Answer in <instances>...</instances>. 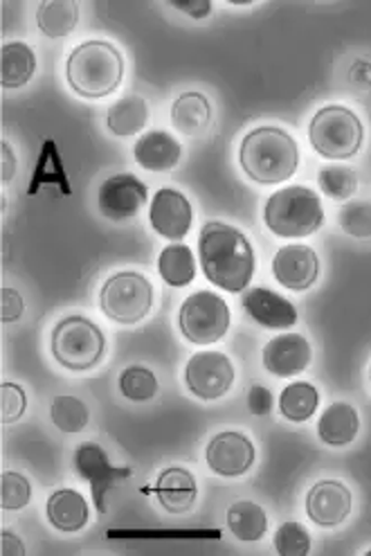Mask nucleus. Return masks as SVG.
Returning a JSON list of instances; mask_svg holds the SVG:
<instances>
[{
	"mask_svg": "<svg viewBox=\"0 0 371 556\" xmlns=\"http://www.w3.org/2000/svg\"><path fill=\"white\" fill-rule=\"evenodd\" d=\"M264 222L277 237H308L318 232L324 224L322 199L311 188H304V185L284 188L268 199L264 207Z\"/></svg>",
	"mask_w": 371,
	"mask_h": 556,
	"instance_id": "obj_4",
	"label": "nucleus"
},
{
	"mask_svg": "<svg viewBox=\"0 0 371 556\" xmlns=\"http://www.w3.org/2000/svg\"><path fill=\"white\" fill-rule=\"evenodd\" d=\"M50 419L61 432H79L88 426V408L84 401L71 394H61L52 401L50 406Z\"/></svg>",
	"mask_w": 371,
	"mask_h": 556,
	"instance_id": "obj_30",
	"label": "nucleus"
},
{
	"mask_svg": "<svg viewBox=\"0 0 371 556\" xmlns=\"http://www.w3.org/2000/svg\"><path fill=\"white\" fill-rule=\"evenodd\" d=\"M182 147L167 131H149L144 134L133 149L138 165L146 172H169L178 165Z\"/></svg>",
	"mask_w": 371,
	"mask_h": 556,
	"instance_id": "obj_19",
	"label": "nucleus"
},
{
	"mask_svg": "<svg viewBox=\"0 0 371 556\" xmlns=\"http://www.w3.org/2000/svg\"><path fill=\"white\" fill-rule=\"evenodd\" d=\"M354 507L349 486L340 480H320L306 493V514L320 528L343 525Z\"/></svg>",
	"mask_w": 371,
	"mask_h": 556,
	"instance_id": "obj_14",
	"label": "nucleus"
},
{
	"mask_svg": "<svg viewBox=\"0 0 371 556\" xmlns=\"http://www.w3.org/2000/svg\"><path fill=\"white\" fill-rule=\"evenodd\" d=\"M243 308L247 316L266 329H291L297 323V308L293 302L266 287L247 289L243 295Z\"/></svg>",
	"mask_w": 371,
	"mask_h": 556,
	"instance_id": "obj_17",
	"label": "nucleus"
},
{
	"mask_svg": "<svg viewBox=\"0 0 371 556\" xmlns=\"http://www.w3.org/2000/svg\"><path fill=\"white\" fill-rule=\"evenodd\" d=\"M274 549L282 556H306L311 552V534L304 525L289 520L280 525V530L274 534Z\"/></svg>",
	"mask_w": 371,
	"mask_h": 556,
	"instance_id": "obj_33",
	"label": "nucleus"
},
{
	"mask_svg": "<svg viewBox=\"0 0 371 556\" xmlns=\"http://www.w3.org/2000/svg\"><path fill=\"white\" fill-rule=\"evenodd\" d=\"M35 73L37 56L33 48L21 41L3 46V50H0V84H3V88H23L35 77Z\"/></svg>",
	"mask_w": 371,
	"mask_h": 556,
	"instance_id": "obj_24",
	"label": "nucleus"
},
{
	"mask_svg": "<svg viewBox=\"0 0 371 556\" xmlns=\"http://www.w3.org/2000/svg\"><path fill=\"white\" fill-rule=\"evenodd\" d=\"M171 125L178 134L188 138L203 136L212 125L209 100L203 96V92H196V90L182 92L171 106Z\"/></svg>",
	"mask_w": 371,
	"mask_h": 556,
	"instance_id": "obj_21",
	"label": "nucleus"
},
{
	"mask_svg": "<svg viewBox=\"0 0 371 556\" xmlns=\"http://www.w3.org/2000/svg\"><path fill=\"white\" fill-rule=\"evenodd\" d=\"M161 277L171 287H188L196 277V262L192 255V249L184 243H171L161 253L158 260Z\"/></svg>",
	"mask_w": 371,
	"mask_h": 556,
	"instance_id": "obj_28",
	"label": "nucleus"
},
{
	"mask_svg": "<svg viewBox=\"0 0 371 556\" xmlns=\"http://www.w3.org/2000/svg\"><path fill=\"white\" fill-rule=\"evenodd\" d=\"M48 520L54 530L59 532H79L86 528L88 522V503L75 489H59L48 498L46 505Z\"/></svg>",
	"mask_w": 371,
	"mask_h": 556,
	"instance_id": "obj_20",
	"label": "nucleus"
},
{
	"mask_svg": "<svg viewBox=\"0 0 371 556\" xmlns=\"http://www.w3.org/2000/svg\"><path fill=\"white\" fill-rule=\"evenodd\" d=\"M0 556H25V547L16 534L12 532L0 534Z\"/></svg>",
	"mask_w": 371,
	"mask_h": 556,
	"instance_id": "obj_43",
	"label": "nucleus"
},
{
	"mask_svg": "<svg viewBox=\"0 0 371 556\" xmlns=\"http://www.w3.org/2000/svg\"><path fill=\"white\" fill-rule=\"evenodd\" d=\"M25 312V302L18 291L3 287L0 289V320L3 323H16Z\"/></svg>",
	"mask_w": 371,
	"mask_h": 556,
	"instance_id": "obj_38",
	"label": "nucleus"
},
{
	"mask_svg": "<svg viewBox=\"0 0 371 556\" xmlns=\"http://www.w3.org/2000/svg\"><path fill=\"white\" fill-rule=\"evenodd\" d=\"M184 383L203 401L221 399L234 383V365L221 352H199L184 367Z\"/></svg>",
	"mask_w": 371,
	"mask_h": 556,
	"instance_id": "obj_10",
	"label": "nucleus"
},
{
	"mask_svg": "<svg viewBox=\"0 0 371 556\" xmlns=\"http://www.w3.org/2000/svg\"><path fill=\"white\" fill-rule=\"evenodd\" d=\"M228 528L239 541L255 543L268 530V516L257 503L239 501L228 509Z\"/></svg>",
	"mask_w": 371,
	"mask_h": 556,
	"instance_id": "obj_26",
	"label": "nucleus"
},
{
	"mask_svg": "<svg viewBox=\"0 0 371 556\" xmlns=\"http://www.w3.org/2000/svg\"><path fill=\"white\" fill-rule=\"evenodd\" d=\"M27 410V394L16 383H3L0 386V421L14 424L18 421Z\"/></svg>",
	"mask_w": 371,
	"mask_h": 556,
	"instance_id": "obj_36",
	"label": "nucleus"
},
{
	"mask_svg": "<svg viewBox=\"0 0 371 556\" xmlns=\"http://www.w3.org/2000/svg\"><path fill=\"white\" fill-rule=\"evenodd\" d=\"M43 185H56V188L61 190V194H64V197L73 194L71 180H68L66 167H64V159H61L59 147H56L54 140H43L41 153H39V159H37V167L33 172V180H29L27 194L29 197H37Z\"/></svg>",
	"mask_w": 371,
	"mask_h": 556,
	"instance_id": "obj_23",
	"label": "nucleus"
},
{
	"mask_svg": "<svg viewBox=\"0 0 371 556\" xmlns=\"http://www.w3.org/2000/svg\"><path fill=\"white\" fill-rule=\"evenodd\" d=\"M243 172L259 185H280L299 167V147L280 127H257L241 142Z\"/></svg>",
	"mask_w": 371,
	"mask_h": 556,
	"instance_id": "obj_2",
	"label": "nucleus"
},
{
	"mask_svg": "<svg viewBox=\"0 0 371 556\" xmlns=\"http://www.w3.org/2000/svg\"><path fill=\"white\" fill-rule=\"evenodd\" d=\"M201 266L207 280L228 293H241L253 282L255 251L239 228L209 222L199 237Z\"/></svg>",
	"mask_w": 371,
	"mask_h": 556,
	"instance_id": "obj_1",
	"label": "nucleus"
},
{
	"mask_svg": "<svg viewBox=\"0 0 371 556\" xmlns=\"http://www.w3.org/2000/svg\"><path fill=\"white\" fill-rule=\"evenodd\" d=\"M108 539H219L221 532H190V530H165V532H151V530H108Z\"/></svg>",
	"mask_w": 371,
	"mask_h": 556,
	"instance_id": "obj_37",
	"label": "nucleus"
},
{
	"mask_svg": "<svg viewBox=\"0 0 371 556\" xmlns=\"http://www.w3.org/2000/svg\"><path fill=\"white\" fill-rule=\"evenodd\" d=\"M153 306V287L142 273L121 270L104 282L100 308L106 318L119 325H138Z\"/></svg>",
	"mask_w": 371,
	"mask_h": 556,
	"instance_id": "obj_7",
	"label": "nucleus"
},
{
	"mask_svg": "<svg viewBox=\"0 0 371 556\" xmlns=\"http://www.w3.org/2000/svg\"><path fill=\"white\" fill-rule=\"evenodd\" d=\"M358 410L351 404H345V401H335V404H331L318 421V435L329 446L351 444L358 438Z\"/></svg>",
	"mask_w": 371,
	"mask_h": 556,
	"instance_id": "obj_22",
	"label": "nucleus"
},
{
	"mask_svg": "<svg viewBox=\"0 0 371 556\" xmlns=\"http://www.w3.org/2000/svg\"><path fill=\"white\" fill-rule=\"evenodd\" d=\"M367 556H371V549H369V552H367Z\"/></svg>",
	"mask_w": 371,
	"mask_h": 556,
	"instance_id": "obj_44",
	"label": "nucleus"
},
{
	"mask_svg": "<svg viewBox=\"0 0 371 556\" xmlns=\"http://www.w3.org/2000/svg\"><path fill=\"white\" fill-rule=\"evenodd\" d=\"M50 348L59 365L73 369V372H86L104 358L106 338L92 320L68 316L54 327Z\"/></svg>",
	"mask_w": 371,
	"mask_h": 556,
	"instance_id": "obj_6",
	"label": "nucleus"
},
{
	"mask_svg": "<svg viewBox=\"0 0 371 556\" xmlns=\"http://www.w3.org/2000/svg\"><path fill=\"white\" fill-rule=\"evenodd\" d=\"M169 5L174 10H180V12H184L188 16L196 18V21H201V18L212 14V3H209V0H169Z\"/></svg>",
	"mask_w": 371,
	"mask_h": 556,
	"instance_id": "obj_40",
	"label": "nucleus"
},
{
	"mask_svg": "<svg viewBox=\"0 0 371 556\" xmlns=\"http://www.w3.org/2000/svg\"><path fill=\"white\" fill-rule=\"evenodd\" d=\"M66 77L81 98H108L124 79V56L108 41H86L71 52Z\"/></svg>",
	"mask_w": 371,
	"mask_h": 556,
	"instance_id": "obj_3",
	"label": "nucleus"
},
{
	"mask_svg": "<svg viewBox=\"0 0 371 556\" xmlns=\"http://www.w3.org/2000/svg\"><path fill=\"white\" fill-rule=\"evenodd\" d=\"M320 190L333 201H347L358 190V176L354 169L343 165H329L318 176Z\"/></svg>",
	"mask_w": 371,
	"mask_h": 556,
	"instance_id": "obj_32",
	"label": "nucleus"
},
{
	"mask_svg": "<svg viewBox=\"0 0 371 556\" xmlns=\"http://www.w3.org/2000/svg\"><path fill=\"white\" fill-rule=\"evenodd\" d=\"M349 81L362 90H371V61L356 59L349 68Z\"/></svg>",
	"mask_w": 371,
	"mask_h": 556,
	"instance_id": "obj_41",
	"label": "nucleus"
},
{
	"mask_svg": "<svg viewBox=\"0 0 371 556\" xmlns=\"http://www.w3.org/2000/svg\"><path fill=\"white\" fill-rule=\"evenodd\" d=\"M207 467L223 478L245 476L255 465V444L236 430H226L212 438L205 448Z\"/></svg>",
	"mask_w": 371,
	"mask_h": 556,
	"instance_id": "obj_11",
	"label": "nucleus"
},
{
	"mask_svg": "<svg viewBox=\"0 0 371 556\" xmlns=\"http://www.w3.org/2000/svg\"><path fill=\"white\" fill-rule=\"evenodd\" d=\"M340 228L349 237L369 239L371 237V203L367 201H351L337 212Z\"/></svg>",
	"mask_w": 371,
	"mask_h": 556,
	"instance_id": "obj_35",
	"label": "nucleus"
},
{
	"mask_svg": "<svg viewBox=\"0 0 371 556\" xmlns=\"http://www.w3.org/2000/svg\"><path fill=\"white\" fill-rule=\"evenodd\" d=\"M320 406V392L316 386L311 383H291L289 388H284L282 396H280V413L295 424L308 421Z\"/></svg>",
	"mask_w": 371,
	"mask_h": 556,
	"instance_id": "obj_29",
	"label": "nucleus"
},
{
	"mask_svg": "<svg viewBox=\"0 0 371 556\" xmlns=\"http://www.w3.org/2000/svg\"><path fill=\"white\" fill-rule=\"evenodd\" d=\"M156 496L161 501V505L169 511V514H188L199 496V486H196V478L192 476V471L182 469V467H169L158 476L156 486Z\"/></svg>",
	"mask_w": 371,
	"mask_h": 556,
	"instance_id": "obj_18",
	"label": "nucleus"
},
{
	"mask_svg": "<svg viewBox=\"0 0 371 556\" xmlns=\"http://www.w3.org/2000/svg\"><path fill=\"white\" fill-rule=\"evenodd\" d=\"M311 345L299 333L277 336L264 348V367L274 377H297L311 363Z\"/></svg>",
	"mask_w": 371,
	"mask_h": 556,
	"instance_id": "obj_16",
	"label": "nucleus"
},
{
	"mask_svg": "<svg viewBox=\"0 0 371 556\" xmlns=\"http://www.w3.org/2000/svg\"><path fill=\"white\" fill-rule=\"evenodd\" d=\"M33 501V484L21 473L8 471L0 478V507L8 511L23 509Z\"/></svg>",
	"mask_w": 371,
	"mask_h": 556,
	"instance_id": "obj_34",
	"label": "nucleus"
},
{
	"mask_svg": "<svg viewBox=\"0 0 371 556\" xmlns=\"http://www.w3.org/2000/svg\"><path fill=\"white\" fill-rule=\"evenodd\" d=\"M16 174V159H14V151L10 149V144L3 140L0 142V180L10 182Z\"/></svg>",
	"mask_w": 371,
	"mask_h": 556,
	"instance_id": "obj_42",
	"label": "nucleus"
},
{
	"mask_svg": "<svg viewBox=\"0 0 371 556\" xmlns=\"http://www.w3.org/2000/svg\"><path fill=\"white\" fill-rule=\"evenodd\" d=\"M79 21V5L75 0H43L37 10L39 29L50 39L68 37Z\"/></svg>",
	"mask_w": 371,
	"mask_h": 556,
	"instance_id": "obj_25",
	"label": "nucleus"
},
{
	"mask_svg": "<svg viewBox=\"0 0 371 556\" xmlns=\"http://www.w3.org/2000/svg\"><path fill=\"white\" fill-rule=\"evenodd\" d=\"M146 185L133 174H115L100 188V210L111 222H129L146 205Z\"/></svg>",
	"mask_w": 371,
	"mask_h": 556,
	"instance_id": "obj_12",
	"label": "nucleus"
},
{
	"mask_svg": "<svg viewBox=\"0 0 371 556\" xmlns=\"http://www.w3.org/2000/svg\"><path fill=\"white\" fill-rule=\"evenodd\" d=\"M146 119H149L146 102L138 96H129V98H121L108 109L106 125L111 134L119 138H129L146 127Z\"/></svg>",
	"mask_w": 371,
	"mask_h": 556,
	"instance_id": "obj_27",
	"label": "nucleus"
},
{
	"mask_svg": "<svg viewBox=\"0 0 371 556\" xmlns=\"http://www.w3.org/2000/svg\"><path fill=\"white\" fill-rule=\"evenodd\" d=\"M272 273H274V280L284 289H291L297 293L308 291L318 282V275H320L318 253L311 249V245H304V243L284 245V249L277 251L272 260Z\"/></svg>",
	"mask_w": 371,
	"mask_h": 556,
	"instance_id": "obj_13",
	"label": "nucleus"
},
{
	"mask_svg": "<svg viewBox=\"0 0 371 556\" xmlns=\"http://www.w3.org/2000/svg\"><path fill=\"white\" fill-rule=\"evenodd\" d=\"M308 138H311V144L320 156L347 161L360 151L364 129L360 117L351 109L331 104L316 113L311 127H308Z\"/></svg>",
	"mask_w": 371,
	"mask_h": 556,
	"instance_id": "obj_5",
	"label": "nucleus"
},
{
	"mask_svg": "<svg viewBox=\"0 0 371 556\" xmlns=\"http://www.w3.org/2000/svg\"><path fill=\"white\" fill-rule=\"evenodd\" d=\"M247 408L257 417H266L272 410V392L264 386H253L247 392Z\"/></svg>",
	"mask_w": 371,
	"mask_h": 556,
	"instance_id": "obj_39",
	"label": "nucleus"
},
{
	"mask_svg": "<svg viewBox=\"0 0 371 556\" xmlns=\"http://www.w3.org/2000/svg\"><path fill=\"white\" fill-rule=\"evenodd\" d=\"M149 219L153 230H156L161 237L180 241L192 230L194 210L188 197L180 194L178 190L165 188V190H158L156 197H153Z\"/></svg>",
	"mask_w": 371,
	"mask_h": 556,
	"instance_id": "obj_15",
	"label": "nucleus"
},
{
	"mask_svg": "<svg viewBox=\"0 0 371 556\" xmlns=\"http://www.w3.org/2000/svg\"><path fill=\"white\" fill-rule=\"evenodd\" d=\"M178 325L182 336L194 345L219 343L230 329V306L221 295L199 291L182 302Z\"/></svg>",
	"mask_w": 371,
	"mask_h": 556,
	"instance_id": "obj_8",
	"label": "nucleus"
},
{
	"mask_svg": "<svg viewBox=\"0 0 371 556\" xmlns=\"http://www.w3.org/2000/svg\"><path fill=\"white\" fill-rule=\"evenodd\" d=\"M119 390L129 401L142 404V401H151L153 396L158 394V379L149 367L133 365V367H127L121 372Z\"/></svg>",
	"mask_w": 371,
	"mask_h": 556,
	"instance_id": "obj_31",
	"label": "nucleus"
},
{
	"mask_svg": "<svg viewBox=\"0 0 371 556\" xmlns=\"http://www.w3.org/2000/svg\"><path fill=\"white\" fill-rule=\"evenodd\" d=\"M75 469L79 478L90 484L92 503L100 514H106V496L108 491L124 478H131V469L113 467L106 451L95 442H84L75 451Z\"/></svg>",
	"mask_w": 371,
	"mask_h": 556,
	"instance_id": "obj_9",
	"label": "nucleus"
}]
</instances>
